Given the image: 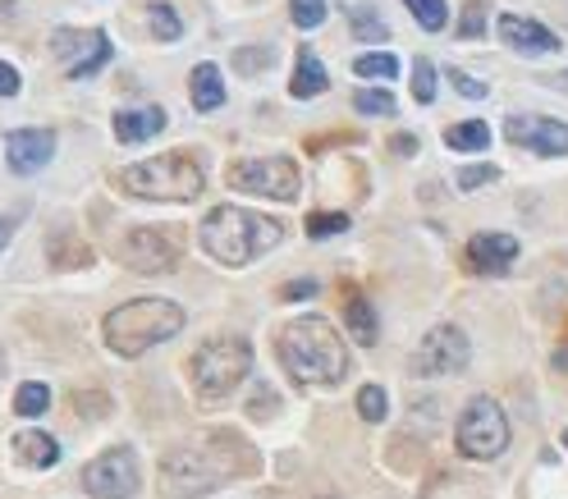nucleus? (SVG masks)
Wrapping results in <instances>:
<instances>
[{
	"instance_id": "e433bc0d",
	"label": "nucleus",
	"mask_w": 568,
	"mask_h": 499,
	"mask_svg": "<svg viewBox=\"0 0 568 499\" xmlns=\"http://www.w3.org/2000/svg\"><path fill=\"white\" fill-rule=\"evenodd\" d=\"M496 179H500L496 166H468V170H458V189L473 193V189H481V183H496Z\"/></svg>"
},
{
	"instance_id": "2eb2a0df",
	"label": "nucleus",
	"mask_w": 568,
	"mask_h": 499,
	"mask_svg": "<svg viewBox=\"0 0 568 499\" xmlns=\"http://www.w3.org/2000/svg\"><path fill=\"white\" fill-rule=\"evenodd\" d=\"M5 151H10L14 174H37L50 156H56V134H50V128H14L5 138Z\"/></svg>"
},
{
	"instance_id": "4c0bfd02",
	"label": "nucleus",
	"mask_w": 568,
	"mask_h": 499,
	"mask_svg": "<svg viewBox=\"0 0 568 499\" xmlns=\"http://www.w3.org/2000/svg\"><path fill=\"white\" fill-rule=\"evenodd\" d=\"M450 83H454L463 97H468V101H481V97H486V83H477V78L463 73V69H450Z\"/></svg>"
},
{
	"instance_id": "423d86ee",
	"label": "nucleus",
	"mask_w": 568,
	"mask_h": 499,
	"mask_svg": "<svg viewBox=\"0 0 568 499\" xmlns=\"http://www.w3.org/2000/svg\"><path fill=\"white\" fill-rule=\"evenodd\" d=\"M252 372V344L243 334H216L189 358V381L197 389V399L220 404L229 399Z\"/></svg>"
},
{
	"instance_id": "bb28decb",
	"label": "nucleus",
	"mask_w": 568,
	"mask_h": 499,
	"mask_svg": "<svg viewBox=\"0 0 568 499\" xmlns=\"http://www.w3.org/2000/svg\"><path fill=\"white\" fill-rule=\"evenodd\" d=\"M353 73L357 78H395L399 73V60L390 56V50H367V56L353 60Z\"/></svg>"
},
{
	"instance_id": "7ed1b4c3",
	"label": "nucleus",
	"mask_w": 568,
	"mask_h": 499,
	"mask_svg": "<svg viewBox=\"0 0 568 499\" xmlns=\"http://www.w3.org/2000/svg\"><path fill=\"white\" fill-rule=\"evenodd\" d=\"M284 239V225L262 216V212H248V206H216L206 212L197 225V243L206 257H216L220 266H252L262 252H271Z\"/></svg>"
},
{
	"instance_id": "c9c22d12",
	"label": "nucleus",
	"mask_w": 568,
	"mask_h": 499,
	"mask_svg": "<svg viewBox=\"0 0 568 499\" xmlns=\"http://www.w3.org/2000/svg\"><path fill=\"white\" fill-rule=\"evenodd\" d=\"M73 412H79V417H92V422H96V417H106L111 412V399H106V394H73Z\"/></svg>"
},
{
	"instance_id": "393cba45",
	"label": "nucleus",
	"mask_w": 568,
	"mask_h": 499,
	"mask_svg": "<svg viewBox=\"0 0 568 499\" xmlns=\"http://www.w3.org/2000/svg\"><path fill=\"white\" fill-rule=\"evenodd\" d=\"M404 5H408V14L418 19L427 33H441L445 23H450V5H445V0H404Z\"/></svg>"
},
{
	"instance_id": "c03bdc74",
	"label": "nucleus",
	"mask_w": 568,
	"mask_h": 499,
	"mask_svg": "<svg viewBox=\"0 0 568 499\" xmlns=\"http://www.w3.org/2000/svg\"><path fill=\"white\" fill-rule=\"evenodd\" d=\"M0 376H5V349H0Z\"/></svg>"
},
{
	"instance_id": "4468645a",
	"label": "nucleus",
	"mask_w": 568,
	"mask_h": 499,
	"mask_svg": "<svg viewBox=\"0 0 568 499\" xmlns=\"http://www.w3.org/2000/svg\"><path fill=\"white\" fill-rule=\"evenodd\" d=\"M500 42L509 50H519V56H555V50L564 46L546 23H536V19H523V14H504L500 19Z\"/></svg>"
},
{
	"instance_id": "aec40b11",
	"label": "nucleus",
	"mask_w": 568,
	"mask_h": 499,
	"mask_svg": "<svg viewBox=\"0 0 568 499\" xmlns=\"http://www.w3.org/2000/svg\"><path fill=\"white\" fill-rule=\"evenodd\" d=\"M189 97H193V111H220L225 106V78L216 65H197L189 78Z\"/></svg>"
},
{
	"instance_id": "2f4dec72",
	"label": "nucleus",
	"mask_w": 568,
	"mask_h": 499,
	"mask_svg": "<svg viewBox=\"0 0 568 499\" xmlns=\"http://www.w3.org/2000/svg\"><path fill=\"white\" fill-rule=\"evenodd\" d=\"M353 106L363 111V115H395V97L385 92V88H363L353 97Z\"/></svg>"
},
{
	"instance_id": "f3484780",
	"label": "nucleus",
	"mask_w": 568,
	"mask_h": 499,
	"mask_svg": "<svg viewBox=\"0 0 568 499\" xmlns=\"http://www.w3.org/2000/svg\"><path fill=\"white\" fill-rule=\"evenodd\" d=\"M166 124H170V120H166V111H161V106H138V111H120V115H115V138L134 147V143H147V138H157Z\"/></svg>"
},
{
	"instance_id": "0eeeda50",
	"label": "nucleus",
	"mask_w": 568,
	"mask_h": 499,
	"mask_svg": "<svg viewBox=\"0 0 568 499\" xmlns=\"http://www.w3.org/2000/svg\"><path fill=\"white\" fill-rule=\"evenodd\" d=\"M454 444H458V454L473 458V463L500 458L509 450V417H504V408L490 399V394H477V399H468V408L458 412Z\"/></svg>"
},
{
	"instance_id": "412c9836",
	"label": "nucleus",
	"mask_w": 568,
	"mask_h": 499,
	"mask_svg": "<svg viewBox=\"0 0 568 499\" xmlns=\"http://www.w3.org/2000/svg\"><path fill=\"white\" fill-rule=\"evenodd\" d=\"M46 257L56 261L60 271H79V266H92V248H88L83 239H73L69 229L50 234V243H46Z\"/></svg>"
},
{
	"instance_id": "f8f14e48",
	"label": "nucleus",
	"mask_w": 568,
	"mask_h": 499,
	"mask_svg": "<svg viewBox=\"0 0 568 499\" xmlns=\"http://www.w3.org/2000/svg\"><path fill=\"white\" fill-rule=\"evenodd\" d=\"M50 50H56L60 60H69L65 73L79 78V83H83V78H92L101 65H111V42H106V33H101V29H88V33L60 29L56 42H50Z\"/></svg>"
},
{
	"instance_id": "c85d7f7f",
	"label": "nucleus",
	"mask_w": 568,
	"mask_h": 499,
	"mask_svg": "<svg viewBox=\"0 0 568 499\" xmlns=\"http://www.w3.org/2000/svg\"><path fill=\"white\" fill-rule=\"evenodd\" d=\"M151 33H157V42H179V33H184V23H179L174 5H166V0L151 5Z\"/></svg>"
},
{
	"instance_id": "a19ab883",
	"label": "nucleus",
	"mask_w": 568,
	"mask_h": 499,
	"mask_svg": "<svg viewBox=\"0 0 568 499\" xmlns=\"http://www.w3.org/2000/svg\"><path fill=\"white\" fill-rule=\"evenodd\" d=\"M390 147H395V156H412V151H418V134H399Z\"/></svg>"
},
{
	"instance_id": "f03ea898",
	"label": "nucleus",
	"mask_w": 568,
	"mask_h": 499,
	"mask_svg": "<svg viewBox=\"0 0 568 499\" xmlns=\"http://www.w3.org/2000/svg\"><path fill=\"white\" fill-rule=\"evenodd\" d=\"M275 353L298 385H340L349 376V349L326 317H298L280 330Z\"/></svg>"
},
{
	"instance_id": "f704fd0d",
	"label": "nucleus",
	"mask_w": 568,
	"mask_h": 499,
	"mask_svg": "<svg viewBox=\"0 0 568 499\" xmlns=\"http://www.w3.org/2000/svg\"><path fill=\"white\" fill-rule=\"evenodd\" d=\"M481 33H486V5H481V0H468V5H463V19H458V37L473 42Z\"/></svg>"
},
{
	"instance_id": "6e6552de",
	"label": "nucleus",
	"mask_w": 568,
	"mask_h": 499,
	"mask_svg": "<svg viewBox=\"0 0 568 499\" xmlns=\"http://www.w3.org/2000/svg\"><path fill=\"white\" fill-rule=\"evenodd\" d=\"M115 252L138 275H170L179 266V257H184V234L174 225H134Z\"/></svg>"
},
{
	"instance_id": "58836bf2",
	"label": "nucleus",
	"mask_w": 568,
	"mask_h": 499,
	"mask_svg": "<svg viewBox=\"0 0 568 499\" xmlns=\"http://www.w3.org/2000/svg\"><path fill=\"white\" fill-rule=\"evenodd\" d=\"M313 294H317V280H289V284L280 288L284 303H298V298H313Z\"/></svg>"
},
{
	"instance_id": "72a5a7b5",
	"label": "nucleus",
	"mask_w": 568,
	"mask_h": 499,
	"mask_svg": "<svg viewBox=\"0 0 568 499\" xmlns=\"http://www.w3.org/2000/svg\"><path fill=\"white\" fill-rule=\"evenodd\" d=\"M412 97L422 101V106H431L435 101V69H431V60H412Z\"/></svg>"
},
{
	"instance_id": "9b49d317",
	"label": "nucleus",
	"mask_w": 568,
	"mask_h": 499,
	"mask_svg": "<svg viewBox=\"0 0 568 499\" xmlns=\"http://www.w3.org/2000/svg\"><path fill=\"white\" fill-rule=\"evenodd\" d=\"M83 490L92 499H134L138 490V458L128 444H115V450L96 454L88 467H83Z\"/></svg>"
},
{
	"instance_id": "a878e982",
	"label": "nucleus",
	"mask_w": 568,
	"mask_h": 499,
	"mask_svg": "<svg viewBox=\"0 0 568 499\" xmlns=\"http://www.w3.org/2000/svg\"><path fill=\"white\" fill-rule=\"evenodd\" d=\"M46 408H50V389H46L42 381L19 385V394H14V412H19V417H42Z\"/></svg>"
},
{
	"instance_id": "4be33fe9",
	"label": "nucleus",
	"mask_w": 568,
	"mask_h": 499,
	"mask_svg": "<svg viewBox=\"0 0 568 499\" xmlns=\"http://www.w3.org/2000/svg\"><path fill=\"white\" fill-rule=\"evenodd\" d=\"M344 326H349V334L357 339V344H376V334H380L376 307H372L363 294H349V298H344Z\"/></svg>"
},
{
	"instance_id": "20e7f679",
	"label": "nucleus",
	"mask_w": 568,
	"mask_h": 499,
	"mask_svg": "<svg viewBox=\"0 0 568 499\" xmlns=\"http://www.w3.org/2000/svg\"><path fill=\"white\" fill-rule=\"evenodd\" d=\"M106 349L120 358H143L147 349L166 344L184 330V307L170 298H134L120 303L115 311H106Z\"/></svg>"
},
{
	"instance_id": "6ab92c4d",
	"label": "nucleus",
	"mask_w": 568,
	"mask_h": 499,
	"mask_svg": "<svg viewBox=\"0 0 568 499\" xmlns=\"http://www.w3.org/2000/svg\"><path fill=\"white\" fill-rule=\"evenodd\" d=\"M330 88V73H326V65L317 60V50H298V65H294V83H289V92L298 97V101H313V97H321Z\"/></svg>"
},
{
	"instance_id": "a211bd4d",
	"label": "nucleus",
	"mask_w": 568,
	"mask_h": 499,
	"mask_svg": "<svg viewBox=\"0 0 568 499\" xmlns=\"http://www.w3.org/2000/svg\"><path fill=\"white\" fill-rule=\"evenodd\" d=\"M14 454L29 463V467L46 472V467L60 463V440L46 435V431H19V435H14Z\"/></svg>"
},
{
	"instance_id": "a18cd8bd",
	"label": "nucleus",
	"mask_w": 568,
	"mask_h": 499,
	"mask_svg": "<svg viewBox=\"0 0 568 499\" xmlns=\"http://www.w3.org/2000/svg\"><path fill=\"white\" fill-rule=\"evenodd\" d=\"M564 444H568V431H564Z\"/></svg>"
},
{
	"instance_id": "37998d69",
	"label": "nucleus",
	"mask_w": 568,
	"mask_h": 499,
	"mask_svg": "<svg viewBox=\"0 0 568 499\" xmlns=\"http://www.w3.org/2000/svg\"><path fill=\"white\" fill-rule=\"evenodd\" d=\"M555 88H564V92H568V69H559V73H555Z\"/></svg>"
},
{
	"instance_id": "cd10ccee",
	"label": "nucleus",
	"mask_w": 568,
	"mask_h": 499,
	"mask_svg": "<svg viewBox=\"0 0 568 499\" xmlns=\"http://www.w3.org/2000/svg\"><path fill=\"white\" fill-rule=\"evenodd\" d=\"M385 412H390V399H385L380 385L357 389V417H363V422H385Z\"/></svg>"
},
{
	"instance_id": "39448f33",
	"label": "nucleus",
	"mask_w": 568,
	"mask_h": 499,
	"mask_svg": "<svg viewBox=\"0 0 568 499\" xmlns=\"http://www.w3.org/2000/svg\"><path fill=\"white\" fill-rule=\"evenodd\" d=\"M120 189L143 202H193L206 189V174L189 151H166V156H151V161L124 166Z\"/></svg>"
},
{
	"instance_id": "5701e85b",
	"label": "nucleus",
	"mask_w": 568,
	"mask_h": 499,
	"mask_svg": "<svg viewBox=\"0 0 568 499\" xmlns=\"http://www.w3.org/2000/svg\"><path fill=\"white\" fill-rule=\"evenodd\" d=\"M445 147H454V151H486V147H490V128H486L481 120L450 124V128H445Z\"/></svg>"
},
{
	"instance_id": "9d476101",
	"label": "nucleus",
	"mask_w": 568,
	"mask_h": 499,
	"mask_svg": "<svg viewBox=\"0 0 568 499\" xmlns=\"http://www.w3.org/2000/svg\"><path fill=\"white\" fill-rule=\"evenodd\" d=\"M473 358V344H468V334H463L458 326H431L422 334V344L412 349V376H458L463 366H468Z\"/></svg>"
},
{
	"instance_id": "473e14b6",
	"label": "nucleus",
	"mask_w": 568,
	"mask_h": 499,
	"mask_svg": "<svg viewBox=\"0 0 568 499\" xmlns=\"http://www.w3.org/2000/svg\"><path fill=\"white\" fill-rule=\"evenodd\" d=\"M349 229V216L344 212H317V216H307V234L313 239H334V234H344Z\"/></svg>"
},
{
	"instance_id": "ea45409f",
	"label": "nucleus",
	"mask_w": 568,
	"mask_h": 499,
	"mask_svg": "<svg viewBox=\"0 0 568 499\" xmlns=\"http://www.w3.org/2000/svg\"><path fill=\"white\" fill-rule=\"evenodd\" d=\"M23 88V78H19V69L14 65H5V60H0V97H14Z\"/></svg>"
},
{
	"instance_id": "7c9ffc66",
	"label": "nucleus",
	"mask_w": 568,
	"mask_h": 499,
	"mask_svg": "<svg viewBox=\"0 0 568 499\" xmlns=\"http://www.w3.org/2000/svg\"><path fill=\"white\" fill-rule=\"evenodd\" d=\"M271 60H275L271 46H243V50H235V60H229V65H235V69L248 78V73H257V69H271Z\"/></svg>"
},
{
	"instance_id": "1a4fd4ad",
	"label": "nucleus",
	"mask_w": 568,
	"mask_h": 499,
	"mask_svg": "<svg viewBox=\"0 0 568 499\" xmlns=\"http://www.w3.org/2000/svg\"><path fill=\"white\" fill-rule=\"evenodd\" d=\"M225 183L235 193H248V197L294 202L298 189H303V174L289 156H248V161H235L225 170Z\"/></svg>"
},
{
	"instance_id": "b1692460",
	"label": "nucleus",
	"mask_w": 568,
	"mask_h": 499,
	"mask_svg": "<svg viewBox=\"0 0 568 499\" xmlns=\"http://www.w3.org/2000/svg\"><path fill=\"white\" fill-rule=\"evenodd\" d=\"M349 19H353V37L357 42H385V37H390L385 19L372 5H349Z\"/></svg>"
},
{
	"instance_id": "f257e3e1",
	"label": "nucleus",
	"mask_w": 568,
	"mask_h": 499,
	"mask_svg": "<svg viewBox=\"0 0 568 499\" xmlns=\"http://www.w3.org/2000/svg\"><path fill=\"white\" fill-rule=\"evenodd\" d=\"M161 472H166V486L174 495L197 499V495L216 490L229 477H248V472H257V454L243 435L212 431L202 444H179V450H170Z\"/></svg>"
},
{
	"instance_id": "c756f323",
	"label": "nucleus",
	"mask_w": 568,
	"mask_h": 499,
	"mask_svg": "<svg viewBox=\"0 0 568 499\" xmlns=\"http://www.w3.org/2000/svg\"><path fill=\"white\" fill-rule=\"evenodd\" d=\"M289 19L298 23V29L303 33H313V29H321V23H326V0H289Z\"/></svg>"
},
{
	"instance_id": "ddd939ff",
	"label": "nucleus",
	"mask_w": 568,
	"mask_h": 499,
	"mask_svg": "<svg viewBox=\"0 0 568 499\" xmlns=\"http://www.w3.org/2000/svg\"><path fill=\"white\" fill-rule=\"evenodd\" d=\"M504 138L536 156H568V124L550 120V115H509Z\"/></svg>"
},
{
	"instance_id": "dca6fc26",
	"label": "nucleus",
	"mask_w": 568,
	"mask_h": 499,
	"mask_svg": "<svg viewBox=\"0 0 568 499\" xmlns=\"http://www.w3.org/2000/svg\"><path fill=\"white\" fill-rule=\"evenodd\" d=\"M513 261H519V239H513V234H473L468 266L477 275H504Z\"/></svg>"
},
{
	"instance_id": "79ce46f5",
	"label": "nucleus",
	"mask_w": 568,
	"mask_h": 499,
	"mask_svg": "<svg viewBox=\"0 0 568 499\" xmlns=\"http://www.w3.org/2000/svg\"><path fill=\"white\" fill-rule=\"evenodd\" d=\"M10 243V220H0V248Z\"/></svg>"
}]
</instances>
